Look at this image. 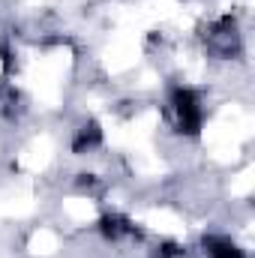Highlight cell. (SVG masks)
I'll list each match as a JSON object with an SVG mask.
<instances>
[{
  "label": "cell",
  "mask_w": 255,
  "mask_h": 258,
  "mask_svg": "<svg viewBox=\"0 0 255 258\" xmlns=\"http://www.w3.org/2000/svg\"><path fill=\"white\" fill-rule=\"evenodd\" d=\"M201 42H204V51L216 60H234L243 51V33H240L237 21L231 15H222V18L210 21L201 33Z\"/></svg>",
  "instance_id": "6da1fadb"
},
{
  "label": "cell",
  "mask_w": 255,
  "mask_h": 258,
  "mask_svg": "<svg viewBox=\"0 0 255 258\" xmlns=\"http://www.w3.org/2000/svg\"><path fill=\"white\" fill-rule=\"evenodd\" d=\"M168 111H171L174 129L180 135L195 138L204 126V105H201V96L192 87H174L168 93Z\"/></svg>",
  "instance_id": "7a4b0ae2"
},
{
  "label": "cell",
  "mask_w": 255,
  "mask_h": 258,
  "mask_svg": "<svg viewBox=\"0 0 255 258\" xmlns=\"http://www.w3.org/2000/svg\"><path fill=\"white\" fill-rule=\"evenodd\" d=\"M201 252H204V258H249L246 249L234 237L216 234V231H210V234L201 237Z\"/></svg>",
  "instance_id": "3957f363"
},
{
  "label": "cell",
  "mask_w": 255,
  "mask_h": 258,
  "mask_svg": "<svg viewBox=\"0 0 255 258\" xmlns=\"http://www.w3.org/2000/svg\"><path fill=\"white\" fill-rule=\"evenodd\" d=\"M99 231H102V237L105 240H129V237H135L138 234V228H135V222L126 219V216H120V213H105L102 219H99Z\"/></svg>",
  "instance_id": "277c9868"
},
{
  "label": "cell",
  "mask_w": 255,
  "mask_h": 258,
  "mask_svg": "<svg viewBox=\"0 0 255 258\" xmlns=\"http://www.w3.org/2000/svg\"><path fill=\"white\" fill-rule=\"evenodd\" d=\"M96 147H102V126L96 120H84L72 132V153H90Z\"/></svg>",
  "instance_id": "5b68a950"
},
{
  "label": "cell",
  "mask_w": 255,
  "mask_h": 258,
  "mask_svg": "<svg viewBox=\"0 0 255 258\" xmlns=\"http://www.w3.org/2000/svg\"><path fill=\"white\" fill-rule=\"evenodd\" d=\"M24 108V99H21V90L9 81H0V117L6 120H15Z\"/></svg>",
  "instance_id": "8992f818"
}]
</instances>
